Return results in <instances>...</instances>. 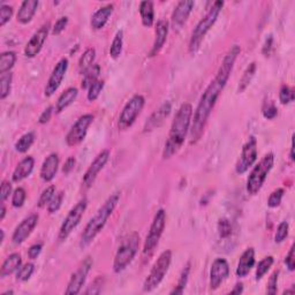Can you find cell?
Wrapping results in <instances>:
<instances>
[{"instance_id": "obj_32", "label": "cell", "mask_w": 295, "mask_h": 295, "mask_svg": "<svg viewBox=\"0 0 295 295\" xmlns=\"http://www.w3.org/2000/svg\"><path fill=\"white\" fill-rule=\"evenodd\" d=\"M100 74V66L99 65H92L91 67L83 74V80H82V89H89L96 81H98V76Z\"/></svg>"}, {"instance_id": "obj_36", "label": "cell", "mask_w": 295, "mask_h": 295, "mask_svg": "<svg viewBox=\"0 0 295 295\" xmlns=\"http://www.w3.org/2000/svg\"><path fill=\"white\" fill-rule=\"evenodd\" d=\"M273 263H274L273 256H267V257L262 259V261L257 264V268H256L255 279L257 281L261 280L262 278L268 273V271L270 270V268L273 265Z\"/></svg>"}, {"instance_id": "obj_8", "label": "cell", "mask_w": 295, "mask_h": 295, "mask_svg": "<svg viewBox=\"0 0 295 295\" xmlns=\"http://www.w3.org/2000/svg\"><path fill=\"white\" fill-rule=\"evenodd\" d=\"M165 225H166V212L164 209H159L154 217L149 233L143 246V256L149 258L154 254L156 247L159 244V240L163 235Z\"/></svg>"}, {"instance_id": "obj_38", "label": "cell", "mask_w": 295, "mask_h": 295, "mask_svg": "<svg viewBox=\"0 0 295 295\" xmlns=\"http://www.w3.org/2000/svg\"><path fill=\"white\" fill-rule=\"evenodd\" d=\"M12 81H13L12 73L1 74V76H0V99L1 100H4L6 97L11 93Z\"/></svg>"}, {"instance_id": "obj_23", "label": "cell", "mask_w": 295, "mask_h": 295, "mask_svg": "<svg viewBox=\"0 0 295 295\" xmlns=\"http://www.w3.org/2000/svg\"><path fill=\"white\" fill-rule=\"evenodd\" d=\"M255 265V249L250 247L247 248L242 252L241 257L239 259L238 268H236V275L239 278L247 277L249 272Z\"/></svg>"}, {"instance_id": "obj_11", "label": "cell", "mask_w": 295, "mask_h": 295, "mask_svg": "<svg viewBox=\"0 0 295 295\" xmlns=\"http://www.w3.org/2000/svg\"><path fill=\"white\" fill-rule=\"evenodd\" d=\"M92 265H93V259L90 257V256L84 258L83 261L81 262L77 270L74 272L72 277H70L69 283L67 285V288L66 291H65V293L73 294V295L79 294L81 290H82L84 283H86L87 277H88Z\"/></svg>"}, {"instance_id": "obj_55", "label": "cell", "mask_w": 295, "mask_h": 295, "mask_svg": "<svg viewBox=\"0 0 295 295\" xmlns=\"http://www.w3.org/2000/svg\"><path fill=\"white\" fill-rule=\"evenodd\" d=\"M52 113H53V106H48L47 109H45L43 113L40 115V119H38V122H40L41 125H44V124H47L48 121L51 120V116H52Z\"/></svg>"}, {"instance_id": "obj_12", "label": "cell", "mask_w": 295, "mask_h": 295, "mask_svg": "<svg viewBox=\"0 0 295 295\" xmlns=\"http://www.w3.org/2000/svg\"><path fill=\"white\" fill-rule=\"evenodd\" d=\"M257 140L255 136H250L248 141L242 147L241 155L238 163L235 165V171L238 174H244L255 164L257 159Z\"/></svg>"}, {"instance_id": "obj_58", "label": "cell", "mask_w": 295, "mask_h": 295, "mask_svg": "<svg viewBox=\"0 0 295 295\" xmlns=\"http://www.w3.org/2000/svg\"><path fill=\"white\" fill-rule=\"evenodd\" d=\"M272 43H273V38L270 35L267 40H265V43L263 45V48H262V53L264 54L265 57H269L271 53V48H272Z\"/></svg>"}, {"instance_id": "obj_52", "label": "cell", "mask_w": 295, "mask_h": 295, "mask_svg": "<svg viewBox=\"0 0 295 295\" xmlns=\"http://www.w3.org/2000/svg\"><path fill=\"white\" fill-rule=\"evenodd\" d=\"M278 275H279V272H278V271H274L273 273L271 274L270 279H269V281H268V293L269 294H275V293H277Z\"/></svg>"}, {"instance_id": "obj_17", "label": "cell", "mask_w": 295, "mask_h": 295, "mask_svg": "<svg viewBox=\"0 0 295 295\" xmlns=\"http://www.w3.org/2000/svg\"><path fill=\"white\" fill-rule=\"evenodd\" d=\"M48 31H50V24L45 23L32 35L30 41L28 42L24 47V56L27 58H35L40 53L42 47L46 41Z\"/></svg>"}, {"instance_id": "obj_50", "label": "cell", "mask_w": 295, "mask_h": 295, "mask_svg": "<svg viewBox=\"0 0 295 295\" xmlns=\"http://www.w3.org/2000/svg\"><path fill=\"white\" fill-rule=\"evenodd\" d=\"M68 24V18L67 16H61L60 19H58L56 23H54L53 28H52V35H60L65 29H66Z\"/></svg>"}, {"instance_id": "obj_19", "label": "cell", "mask_w": 295, "mask_h": 295, "mask_svg": "<svg viewBox=\"0 0 295 295\" xmlns=\"http://www.w3.org/2000/svg\"><path fill=\"white\" fill-rule=\"evenodd\" d=\"M171 111H172L171 102H165L159 109L156 110V111L150 115V118H149L148 121L145 122L143 132L148 133L159 128L160 126L164 124V121L166 120L167 116L170 115Z\"/></svg>"}, {"instance_id": "obj_30", "label": "cell", "mask_w": 295, "mask_h": 295, "mask_svg": "<svg viewBox=\"0 0 295 295\" xmlns=\"http://www.w3.org/2000/svg\"><path fill=\"white\" fill-rule=\"evenodd\" d=\"M255 73H256V63L249 64L247 68L245 69L244 74H242L241 79L239 81V87H238L239 93L244 92L245 90L248 88V86L251 83L252 79H254Z\"/></svg>"}, {"instance_id": "obj_63", "label": "cell", "mask_w": 295, "mask_h": 295, "mask_svg": "<svg viewBox=\"0 0 295 295\" xmlns=\"http://www.w3.org/2000/svg\"><path fill=\"white\" fill-rule=\"evenodd\" d=\"M284 294H294V290H291V291H285Z\"/></svg>"}, {"instance_id": "obj_43", "label": "cell", "mask_w": 295, "mask_h": 295, "mask_svg": "<svg viewBox=\"0 0 295 295\" xmlns=\"http://www.w3.org/2000/svg\"><path fill=\"white\" fill-rule=\"evenodd\" d=\"M64 196H65L64 192L57 193L56 195L53 196V199L51 200V202L48 203L47 205V211L50 215H53V213H56L58 210L60 209L61 204H63V201H64Z\"/></svg>"}, {"instance_id": "obj_1", "label": "cell", "mask_w": 295, "mask_h": 295, "mask_svg": "<svg viewBox=\"0 0 295 295\" xmlns=\"http://www.w3.org/2000/svg\"><path fill=\"white\" fill-rule=\"evenodd\" d=\"M241 52V47L239 45H233L227 51L220 65L218 72H217L215 79L204 90L203 95L201 96L199 105L194 113V118L192 120V126L189 131L190 144H195L202 137L204 129H205L207 119L211 114L213 108H215L217 99L219 98L220 93L225 88L226 83L231 76V73L234 67L235 60Z\"/></svg>"}, {"instance_id": "obj_54", "label": "cell", "mask_w": 295, "mask_h": 295, "mask_svg": "<svg viewBox=\"0 0 295 295\" xmlns=\"http://www.w3.org/2000/svg\"><path fill=\"white\" fill-rule=\"evenodd\" d=\"M285 264L287 265L288 270L290 271H294L295 269V255H294V245H292V247L290 248V251L286 256V259H285Z\"/></svg>"}, {"instance_id": "obj_13", "label": "cell", "mask_w": 295, "mask_h": 295, "mask_svg": "<svg viewBox=\"0 0 295 295\" xmlns=\"http://www.w3.org/2000/svg\"><path fill=\"white\" fill-rule=\"evenodd\" d=\"M93 121L92 114H83L76 120V122L72 126L70 131L68 132L66 136V144L68 147H75L82 143L86 138L87 133H88V128Z\"/></svg>"}, {"instance_id": "obj_26", "label": "cell", "mask_w": 295, "mask_h": 295, "mask_svg": "<svg viewBox=\"0 0 295 295\" xmlns=\"http://www.w3.org/2000/svg\"><path fill=\"white\" fill-rule=\"evenodd\" d=\"M113 9H114V6L112 4H108L103 6V7H100L98 11L91 16V21H90L91 28L95 29V30H100V29L104 28V25L108 23L110 16L112 15Z\"/></svg>"}, {"instance_id": "obj_59", "label": "cell", "mask_w": 295, "mask_h": 295, "mask_svg": "<svg viewBox=\"0 0 295 295\" xmlns=\"http://www.w3.org/2000/svg\"><path fill=\"white\" fill-rule=\"evenodd\" d=\"M242 292H244V285L241 283H238L231 291V294H241Z\"/></svg>"}, {"instance_id": "obj_5", "label": "cell", "mask_w": 295, "mask_h": 295, "mask_svg": "<svg viewBox=\"0 0 295 295\" xmlns=\"http://www.w3.org/2000/svg\"><path fill=\"white\" fill-rule=\"evenodd\" d=\"M140 248V235L138 233L133 232L126 238L116 251L114 262H113V271L120 273L132 263L133 259L137 254Z\"/></svg>"}, {"instance_id": "obj_57", "label": "cell", "mask_w": 295, "mask_h": 295, "mask_svg": "<svg viewBox=\"0 0 295 295\" xmlns=\"http://www.w3.org/2000/svg\"><path fill=\"white\" fill-rule=\"evenodd\" d=\"M75 164H76L75 157L67 158V160L65 161V164H64L63 173L64 174H69L70 172H72L74 170V167H75Z\"/></svg>"}, {"instance_id": "obj_4", "label": "cell", "mask_w": 295, "mask_h": 295, "mask_svg": "<svg viewBox=\"0 0 295 295\" xmlns=\"http://www.w3.org/2000/svg\"><path fill=\"white\" fill-rule=\"evenodd\" d=\"M224 5H225V2L222 1V0H217V1L212 4L209 12L203 16L202 20L197 23L196 28L194 29L192 36H190L189 45H188V50H189L190 54H195L196 52L200 50V46L201 44H202L204 37H205V35L210 31V29L213 27V24L216 23Z\"/></svg>"}, {"instance_id": "obj_39", "label": "cell", "mask_w": 295, "mask_h": 295, "mask_svg": "<svg viewBox=\"0 0 295 295\" xmlns=\"http://www.w3.org/2000/svg\"><path fill=\"white\" fill-rule=\"evenodd\" d=\"M34 272H35V265L32 263L21 265V268L16 271V280L22 281V283L28 281L31 278V275Z\"/></svg>"}, {"instance_id": "obj_64", "label": "cell", "mask_w": 295, "mask_h": 295, "mask_svg": "<svg viewBox=\"0 0 295 295\" xmlns=\"http://www.w3.org/2000/svg\"><path fill=\"white\" fill-rule=\"evenodd\" d=\"M14 293V292L13 291H7V292H4V293H2V295H7V294H13Z\"/></svg>"}, {"instance_id": "obj_33", "label": "cell", "mask_w": 295, "mask_h": 295, "mask_svg": "<svg viewBox=\"0 0 295 295\" xmlns=\"http://www.w3.org/2000/svg\"><path fill=\"white\" fill-rule=\"evenodd\" d=\"M16 54L13 51H6L0 54V74H5L15 65Z\"/></svg>"}, {"instance_id": "obj_51", "label": "cell", "mask_w": 295, "mask_h": 295, "mask_svg": "<svg viewBox=\"0 0 295 295\" xmlns=\"http://www.w3.org/2000/svg\"><path fill=\"white\" fill-rule=\"evenodd\" d=\"M278 114V110L277 106L274 105L273 102H268L265 104V106L263 108V115L264 118H267L269 120L274 119Z\"/></svg>"}, {"instance_id": "obj_24", "label": "cell", "mask_w": 295, "mask_h": 295, "mask_svg": "<svg viewBox=\"0 0 295 295\" xmlns=\"http://www.w3.org/2000/svg\"><path fill=\"white\" fill-rule=\"evenodd\" d=\"M35 166V159L31 156H28L22 159L20 163L18 164V166L15 167L14 172H13L12 180L13 182H21L22 180L27 179L34 171Z\"/></svg>"}, {"instance_id": "obj_41", "label": "cell", "mask_w": 295, "mask_h": 295, "mask_svg": "<svg viewBox=\"0 0 295 295\" xmlns=\"http://www.w3.org/2000/svg\"><path fill=\"white\" fill-rule=\"evenodd\" d=\"M56 195V187L50 186L46 189L43 190V193L41 194L40 200H38V207H44L48 205V203L51 202V200L53 199V196Z\"/></svg>"}, {"instance_id": "obj_7", "label": "cell", "mask_w": 295, "mask_h": 295, "mask_svg": "<svg viewBox=\"0 0 295 295\" xmlns=\"http://www.w3.org/2000/svg\"><path fill=\"white\" fill-rule=\"evenodd\" d=\"M172 262V251L165 250L159 255L157 261L155 262L150 273L148 274L147 279L144 280L143 291L144 292H152L155 288L159 286V284L166 275L168 269H170Z\"/></svg>"}, {"instance_id": "obj_49", "label": "cell", "mask_w": 295, "mask_h": 295, "mask_svg": "<svg viewBox=\"0 0 295 295\" xmlns=\"http://www.w3.org/2000/svg\"><path fill=\"white\" fill-rule=\"evenodd\" d=\"M104 283H105V279H104L103 275H98L88 287V290L86 291V294H99L103 290Z\"/></svg>"}, {"instance_id": "obj_53", "label": "cell", "mask_w": 295, "mask_h": 295, "mask_svg": "<svg viewBox=\"0 0 295 295\" xmlns=\"http://www.w3.org/2000/svg\"><path fill=\"white\" fill-rule=\"evenodd\" d=\"M11 194H12V183L8 182V181H2L1 194H0V197H1V203H5V201L8 199Z\"/></svg>"}, {"instance_id": "obj_25", "label": "cell", "mask_w": 295, "mask_h": 295, "mask_svg": "<svg viewBox=\"0 0 295 295\" xmlns=\"http://www.w3.org/2000/svg\"><path fill=\"white\" fill-rule=\"evenodd\" d=\"M38 5L40 1L38 0H25L20 6L18 15H16V20L22 24H27L32 20L34 15L36 14Z\"/></svg>"}, {"instance_id": "obj_31", "label": "cell", "mask_w": 295, "mask_h": 295, "mask_svg": "<svg viewBox=\"0 0 295 295\" xmlns=\"http://www.w3.org/2000/svg\"><path fill=\"white\" fill-rule=\"evenodd\" d=\"M95 58H96V50L93 47L87 48V50L84 51V53L81 56L79 60V70L82 75L92 66Z\"/></svg>"}, {"instance_id": "obj_20", "label": "cell", "mask_w": 295, "mask_h": 295, "mask_svg": "<svg viewBox=\"0 0 295 295\" xmlns=\"http://www.w3.org/2000/svg\"><path fill=\"white\" fill-rule=\"evenodd\" d=\"M194 6H195V2L193 0H183V1L178 2L177 7L173 11V14H172V23H173L174 27L179 28L186 23Z\"/></svg>"}, {"instance_id": "obj_21", "label": "cell", "mask_w": 295, "mask_h": 295, "mask_svg": "<svg viewBox=\"0 0 295 295\" xmlns=\"http://www.w3.org/2000/svg\"><path fill=\"white\" fill-rule=\"evenodd\" d=\"M167 35H168V22L166 20H159L157 22V24H156V37L149 56L155 57L159 53L165 43H166Z\"/></svg>"}, {"instance_id": "obj_42", "label": "cell", "mask_w": 295, "mask_h": 295, "mask_svg": "<svg viewBox=\"0 0 295 295\" xmlns=\"http://www.w3.org/2000/svg\"><path fill=\"white\" fill-rule=\"evenodd\" d=\"M25 197H27V194L23 188H16L12 194V205L14 207H21L24 204Z\"/></svg>"}, {"instance_id": "obj_47", "label": "cell", "mask_w": 295, "mask_h": 295, "mask_svg": "<svg viewBox=\"0 0 295 295\" xmlns=\"http://www.w3.org/2000/svg\"><path fill=\"white\" fill-rule=\"evenodd\" d=\"M279 100L283 105L290 104L294 100V91L288 86H283L279 92Z\"/></svg>"}, {"instance_id": "obj_10", "label": "cell", "mask_w": 295, "mask_h": 295, "mask_svg": "<svg viewBox=\"0 0 295 295\" xmlns=\"http://www.w3.org/2000/svg\"><path fill=\"white\" fill-rule=\"evenodd\" d=\"M87 206H88V201L87 199L81 200L79 203H76V205L70 209V211L68 212V215L66 216V218L64 219L63 225L59 229V234H58V240L60 242L66 241L68 239V236L70 235L74 229L77 227L81 219L86 212Z\"/></svg>"}, {"instance_id": "obj_48", "label": "cell", "mask_w": 295, "mask_h": 295, "mask_svg": "<svg viewBox=\"0 0 295 295\" xmlns=\"http://www.w3.org/2000/svg\"><path fill=\"white\" fill-rule=\"evenodd\" d=\"M13 16V7L9 5L2 4L0 7V27H4Z\"/></svg>"}, {"instance_id": "obj_27", "label": "cell", "mask_w": 295, "mask_h": 295, "mask_svg": "<svg viewBox=\"0 0 295 295\" xmlns=\"http://www.w3.org/2000/svg\"><path fill=\"white\" fill-rule=\"evenodd\" d=\"M22 265V258L20 254H11L7 258L5 259L4 263L0 269V277L5 278L7 275L14 273L15 271H18Z\"/></svg>"}, {"instance_id": "obj_37", "label": "cell", "mask_w": 295, "mask_h": 295, "mask_svg": "<svg viewBox=\"0 0 295 295\" xmlns=\"http://www.w3.org/2000/svg\"><path fill=\"white\" fill-rule=\"evenodd\" d=\"M122 45H124V32L119 30L115 34L114 38H113L111 46H110V56H111V58L116 59V58L120 57L122 52Z\"/></svg>"}, {"instance_id": "obj_18", "label": "cell", "mask_w": 295, "mask_h": 295, "mask_svg": "<svg viewBox=\"0 0 295 295\" xmlns=\"http://www.w3.org/2000/svg\"><path fill=\"white\" fill-rule=\"evenodd\" d=\"M38 219H40L38 215H30L25 219L22 220L18 225V227L15 228L14 233H13L12 241L14 242L15 245H21L22 242H24L25 240L29 238V235L31 234L32 231H34L35 227L37 226Z\"/></svg>"}, {"instance_id": "obj_44", "label": "cell", "mask_w": 295, "mask_h": 295, "mask_svg": "<svg viewBox=\"0 0 295 295\" xmlns=\"http://www.w3.org/2000/svg\"><path fill=\"white\" fill-rule=\"evenodd\" d=\"M218 233L222 239L228 238L232 234V224L228 219L222 218L218 222Z\"/></svg>"}, {"instance_id": "obj_9", "label": "cell", "mask_w": 295, "mask_h": 295, "mask_svg": "<svg viewBox=\"0 0 295 295\" xmlns=\"http://www.w3.org/2000/svg\"><path fill=\"white\" fill-rule=\"evenodd\" d=\"M145 99L142 95H135L128 100L125 108L122 109L118 120V128L120 131H126L131 128L135 122L136 118L140 115L142 110L144 108Z\"/></svg>"}, {"instance_id": "obj_6", "label": "cell", "mask_w": 295, "mask_h": 295, "mask_svg": "<svg viewBox=\"0 0 295 295\" xmlns=\"http://www.w3.org/2000/svg\"><path fill=\"white\" fill-rule=\"evenodd\" d=\"M274 164V155L269 152L259 160V163L252 168L247 180V192L250 195H256L262 189L267 180L268 174L270 173Z\"/></svg>"}, {"instance_id": "obj_34", "label": "cell", "mask_w": 295, "mask_h": 295, "mask_svg": "<svg viewBox=\"0 0 295 295\" xmlns=\"http://www.w3.org/2000/svg\"><path fill=\"white\" fill-rule=\"evenodd\" d=\"M189 272H190V262L184 265L182 271H181L179 281H178V285L174 287L173 291H171V295H180L183 293L184 288L187 286L188 283V277H189Z\"/></svg>"}, {"instance_id": "obj_3", "label": "cell", "mask_w": 295, "mask_h": 295, "mask_svg": "<svg viewBox=\"0 0 295 295\" xmlns=\"http://www.w3.org/2000/svg\"><path fill=\"white\" fill-rule=\"evenodd\" d=\"M120 200V193H114L109 197L108 200L104 202L102 206L97 210L95 216L89 220L87 226L83 229L82 235L80 240V247L87 248L91 242L95 240L97 235L99 234L100 231L106 225V222L111 217L113 211L115 210Z\"/></svg>"}, {"instance_id": "obj_14", "label": "cell", "mask_w": 295, "mask_h": 295, "mask_svg": "<svg viewBox=\"0 0 295 295\" xmlns=\"http://www.w3.org/2000/svg\"><path fill=\"white\" fill-rule=\"evenodd\" d=\"M110 159V150L105 149V150L100 151L98 155L96 156V158L93 159V161L90 164V166L88 167V170L86 171L84 173L83 179H82V184L86 189H88L95 182L97 177H98L99 172L103 170L104 166H105L106 163H108Z\"/></svg>"}, {"instance_id": "obj_56", "label": "cell", "mask_w": 295, "mask_h": 295, "mask_svg": "<svg viewBox=\"0 0 295 295\" xmlns=\"http://www.w3.org/2000/svg\"><path fill=\"white\" fill-rule=\"evenodd\" d=\"M42 249H43V246L41 244H36V245H32L30 248H29L28 250V256L30 259H36L38 256H40Z\"/></svg>"}, {"instance_id": "obj_46", "label": "cell", "mask_w": 295, "mask_h": 295, "mask_svg": "<svg viewBox=\"0 0 295 295\" xmlns=\"http://www.w3.org/2000/svg\"><path fill=\"white\" fill-rule=\"evenodd\" d=\"M285 194V190L283 188H278V189L273 190L270 194V197H269L268 200V205L270 207H277L280 205L281 200H283V196Z\"/></svg>"}, {"instance_id": "obj_29", "label": "cell", "mask_w": 295, "mask_h": 295, "mask_svg": "<svg viewBox=\"0 0 295 295\" xmlns=\"http://www.w3.org/2000/svg\"><path fill=\"white\" fill-rule=\"evenodd\" d=\"M138 12H140V15H141L142 24L147 28L152 27L155 22L154 2L149 1V0L142 1L140 4V9H138Z\"/></svg>"}, {"instance_id": "obj_28", "label": "cell", "mask_w": 295, "mask_h": 295, "mask_svg": "<svg viewBox=\"0 0 295 295\" xmlns=\"http://www.w3.org/2000/svg\"><path fill=\"white\" fill-rule=\"evenodd\" d=\"M77 95H79V90L76 88H68L65 90V91L61 93L58 98L57 103H56V112L57 113H61L65 111V109H67L68 106L72 104L74 100L76 99Z\"/></svg>"}, {"instance_id": "obj_60", "label": "cell", "mask_w": 295, "mask_h": 295, "mask_svg": "<svg viewBox=\"0 0 295 295\" xmlns=\"http://www.w3.org/2000/svg\"><path fill=\"white\" fill-rule=\"evenodd\" d=\"M6 216V206L5 203H1V213H0V220H4Z\"/></svg>"}, {"instance_id": "obj_61", "label": "cell", "mask_w": 295, "mask_h": 295, "mask_svg": "<svg viewBox=\"0 0 295 295\" xmlns=\"http://www.w3.org/2000/svg\"><path fill=\"white\" fill-rule=\"evenodd\" d=\"M0 233H1V238H0V245H1L2 242H4V239H5V232H4V229H0Z\"/></svg>"}, {"instance_id": "obj_45", "label": "cell", "mask_w": 295, "mask_h": 295, "mask_svg": "<svg viewBox=\"0 0 295 295\" xmlns=\"http://www.w3.org/2000/svg\"><path fill=\"white\" fill-rule=\"evenodd\" d=\"M288 231H290V225H288V223L281 222L279 225H278L277 232H275V235H274L275 244H281V242L287 238Z\"/></svg>"}, {"instance_id": "obj_22", "label": "cell", "mask_w": 295, "mask_h": 295, "mask_svg": "<svg viewBox=\"0 0 295 295\" xmlns=\"http://www.w3.org/2000/svg\"><path fill=\"white\" fill-rule=\"evenodd\" d=\"M58 168H59V156L50 154L43 161L41 168V178L45 182H50L56 178Z\"/></svg>"}, {"instance_id": "obj_2", "label": "cell", "mask_w": 295, "mask_h": 295, "mask_svg": "<svg viewBox=\"0 0 295 295\" xmlns=\"http://www.w3.org/2000/svg\"><path fill=\"white\" fill-rule=\"evenodd\" d=\"M193 118V106L189 103H183L178 110L173 122H172L170 134L163 150V159H168L180 150L190 131Z\"/></svg>"}, {"instance_id": "obj_35", "label": "cell", "mask_w": 295, "mask_h": 295, "mask_svg": "<svg viewBox=\"0 0 295 295\" xmlns=\"http://www.w3.org/2000/svg\"><path fill=\"white\" fill-rule=\"evenodd\" d=\"M35 142V134L34 133H27V134L22 135L19 141L15 143V150L20 154H24L29 149L31 148V145Z\"/></svg>"}, {"instance_id": "obj_15", "label": "cell", "mask_w": 295, "mask_h": 295, "mask_svg": "<svg viewBox=\"0 0 295 295\" xmlns=\"http://www.w3.org/2000/svg\"><path fill=\"white\" fill-rule=\"evenodd\" d=\"M68 69V59L63 58L59 60V63L56 65V67L52 70L50 77H48L46 87H45L44 95L46 97H51L54 92L59 89L61 82H63L65 75H66Z\"/></svg>"}, {"instance_id": "obj_40", "label": "cell", "mask_w": 295, "mask_h": 295, "mask_svg": "<svg viewBox=\"0 0 295 295\" xmlns=\"http://www.w3.org/2000/svg\"><path fill=\"white\" fill-rule=\"evenodd\" d=\"M104 86H105V82H104L103 80H98L90 87L88 89V95H87V98H88L89 102H95V100L98 98L100 92L103 91Z\"/></svg>"}, {"instance_id": "obj_62", "label": "cell", "mask_w": 295, "mask_h": 295, "mask_svg": "<svg viewBox=\"0 0 295 295\" xmlns=\"http://www.w3.org/2000/svg\"><path fill=\"white\" fill-rule=\"evenodd\" d=\"M291 159L294 160V148H293V144H292V147H291Z\"/></svg>"}, {"instance_id": "obj_16", "label": "cell", "mask_w": 295, "mask_h": 295, "mask_svg": "<svg viewBox=\"0 0 295 295\" xmlns=\"http://www.w3.org/2000/svg\"><path fill=\"white\" fill-rule=\"evenodd\" d=\"M229 275V265L225 258L215 259L210 269V288L216 291Z\"/></svg>"}]
</instances>
